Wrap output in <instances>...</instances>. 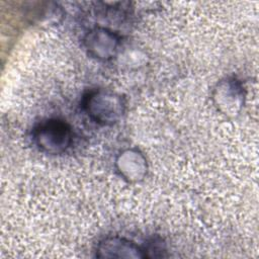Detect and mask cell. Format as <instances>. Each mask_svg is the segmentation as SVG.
Returning <instances> with one entry per match:
<instances>
[{
    "label": "cell",
    "instance_id": "obj_3",
    "mask_svg": "<svg viewBox=\"0 0 259 259\" xmlns=\"http://www.w3.org/2000/svg\"><path fill=\"white\" fill-rule=\"evenodd\" d=\"M119 44L120 36L115 31L103 26L90 29L83 39L88 55L101 61L112 59L117 53Z\"/></svg>",
    "mask_w": 259,
    "mask_h": 259
},
{
    "label": "cell",
    "instance_id": "obj_1",
    "mask_svg": "<svg viewBox=\"0 0 259 259\" xmlns=\"http://www.w3.org/2000/svg\"><path fill=\"white\" fill-rule=\"evenodd\" d=\"M82 107L95 122L103 125L116 123L125 111V102L121 95L106 89H96L87 93Z\"/></svg>",
    "mask_w": 259,
    "mask_h": 259
},
{
    "label": "cell",
    "instance_id": "obj_2",
    "mask_svg": "<svg viewBox=\"0 0 259 259\" xmlns=\"http://www.w3.org/2000/svg\"><path fill=\"white\" fill-rule=\"evenodd\" d=\"M70 125L60 119H49L36 125L32 140L36 147L46 154L57 155L65 152L72 143Z\"/></svg>",
    "mask_w": 259,
    "mask_h": 259
},
{
    "label": "cell",
    "instance_id": "obj_5",
    "mask_svg": "<svg viewBox=\"0 0 259 259\" xmlns=\"http://www.w3.org/2000/svg\"><path fill=\"white\" fill-rule=\"evenodd\" d=\"M98 258H145L144 248L121 237H107L99 242L96 249Z\"/></svg>",
    "mask_w": 259,
    "mask_h": 259
},
{
    "label": "cell",
    "instance_id": "obj_6",
    "mask_svg": "<svg viewBox=\"0 0 259 259\" xmlns=\"http://www.w3.org/2000/svg\"><path fill=\"white\" fill-rule=\"evenodd\" d=\"M115 166L118 173L131 182L142 180L148 170L145 156L137 149H126L122 151L115 160Z\"/></svg>",
    "mask_w": 259,
    "mask_h": 259
},
{
    "label": "cell",
    "instance_id": "obj_4",
    "mask_svg": "<svg viewBox=\"0 0 259 259\" xmlns=\"http://www.w3.org/2000/svg\"><path fill=\"white\" fill-rule=\"evenodd\" d=\"M217 106L227 115L235 116L243 106L244 91L239 81L227 79L220 82L213 92Z\"/></svg>",
    "mask_w": 259,
    "mask_h": 259
}]
</instances>
